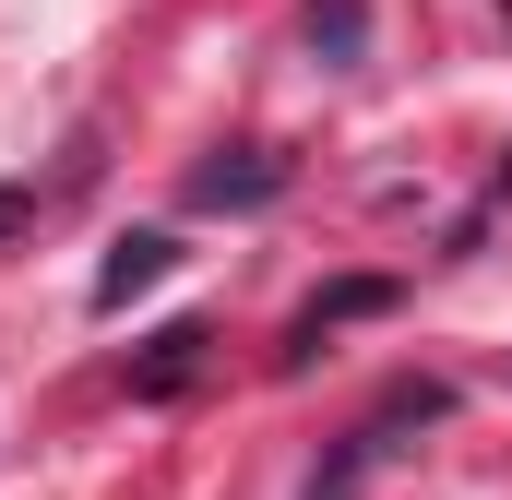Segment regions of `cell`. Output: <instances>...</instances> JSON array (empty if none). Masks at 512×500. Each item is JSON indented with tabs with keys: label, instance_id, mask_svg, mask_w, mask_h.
Instances as JSON below:
<instances>
[{
	"label": "cell",
	"instance_id": "6da1fadb",
	"mask_svg": "<svg viewBox=\"0 0 512 500\" xmlns=\"http://www.w3.org/2000/svg\"><path fill=\"white\" fill-rule=\"evenodd\" d=\"M286 179H298V167H286L274 143H215V155H203L179 191H191V215H262Z\"/></svg>",
	"mask_w": 512,
	"mask_h": 500
},
{
	"label": "cell",
	"instance_id": "7a4b0ae2",
	"mask_svg": "<svg viewBox=\"0 0 512 500\" xmlns=\"http://www.w3.org/2000/svg\"><path fill=\"white\" fill-rule=\"evenodd\" d=\"M370 310H393V274H346V286H322V298L286 322L274 370H310V358H322V334H346V322H370Z\"/></svg>",
	"mask_w": 512,
	"mask_h": 500
},
{
	"label": "cell",
	"instance_id": "3957f363",
	"mask_svg": "<svg viewBox=\"0 0 512 500\" xmlns=\"http://www.w3.org/2000/svg\"><path fill=\"white\" fill-rule=\"evenodd\" d=\"M179 274V239H155V227H131V239H108V262H96V310H131L143 286H167Z\"/></svg>",
	"mask_w": 512,
	"mask_h": 500
},
{
	"label": "cell",
	"instance_id": "277c9868",
	"mask_svg": "<svg viewBox=\"0 0 512 500\" xmlns=\"http://www.w3.org/2000/svg\"><path fill=\"white\" fill-rule=\"evenodd\" d=\"M203 346H215V334H203V322H167V334H155V346H143V370H131V393H179V381L203 370Z\"/></svg>",
	"mask_w": 512,
	"mask_h": 500
},
{
	"label": "cell",
	"instance_id": "5b68a950",
	"mask_svg": "<svg viewBox=\"0 0 512 500\" xmlns=\"http://www.w3.org/2000/svg\"><path fill=\"white\" fill-rule=\"evenodd\" d=\"M298 36H310V60H334V72H346V60L370 48V0H310V24H298Z\"/></svg>",
	"mask_w": 512,
	"mask_h": 500
},
{
	"label": "cell",
	"instance_id": "8992f818",
	"mask_svg": "<svg viewBox=\"0 0 512 500\" xmlns=\"http://www.w3.org/2000/svg\"><path fill=\"white\" fill-rule=\"evenodd\" d=\"M24 215H36V191H0V227H24Z\"/></svg>",
	"mask_w": 512,
	"mask_h": 500
}]
</instances>
